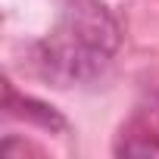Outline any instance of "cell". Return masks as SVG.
Wrapping results in <instances>:
<instances>
[{
	"instance_id": "cell-1",
	"label": "cell",
	"mask_w": 159,
	"mask_h": 159,
	"mask_svg": "<svg viewBox=\"0 0 159 159\" xmlns=\"http://www.w3.org/2000/svg\"><path fill=\"white\" fill-rule=\"evenodd\" d=\"M119 47V25L97 0H78L66 10L59 28L44 41L41 62L59 84H75L100 75Z\"/></svg>"
},
{
	"instance_id": "cell-2",
	"label": "cell",
	"mask_w": 159,
	"mask_h": 159,
	"mask_svg": "<svg viewBox=\"0 0 159 159\" xmlns=\"http://www.w3.org/2000/svg\"><path fill=\"white\" fill-rule=\"evenodd\" d=\"M116 153L125 156H159V100L150 106H140L137 116L122 131V140L116 143Z\"/></svg>"
}]
</instances>
